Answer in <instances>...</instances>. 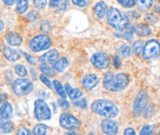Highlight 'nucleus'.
<instances>
[{
	"label": "nucleus",
	"mask_w": 160,
	"mask_h": 135,
	"mask_svg": "<svg viewBox=\"0 0 160 135\" xmlns=\"http://www.w3.org/2000/svg\"><path fill=\"white\" fill-rule=\"evenodd\" d=\"M130 83L129 76L124 73L114 75L112 72H107L103 77L104 87L112 92H120L125 89Z\"/></svg>",
	"instance_id": "f257e3e1"
},
{
	"label": "nucleus",
	"mask_w": 160,
	"mask_h": 135,
	"mask_svg": "<svg viewBox=\"0 0 160 135\" xmlns=\"http://www.w3.org/2000/svg\"><path fill=\"white\" fill-rule=\"evenodd\" d=\"M91 109L94 113L106 118H113L119 114V108L117 105L108 99L95 100L91 104Z\"/></svg>",
	"instance_id": "f03ea898"
},
{
	"label": "nucleus",
	"mask_w": 160,
	"mask_h": 135,
	"mask_svg": "<svg viewBox=\"0 0 160 135\" xmlns=\"http://www.w3.org/2000/svg\"><path fill=\"white\" fill-rule=\"evenodd\" d=\"M106 16H107L108 23L112 27H113L117 31H122L129 24V20L127 17L125 15H122V12L115 7H111L108 10Z\"/></svg>",
	"instance_id": "7ed1b4c3"
},
{
	"label": "nucleus",
	"mask_w": 160,
	"mask_h": 135,
	"mask_svg": "<svg viewBox=\"0 0 160 135\" xmlns=\"http://www.w3.org/2000/svg\"><path fill=\"white\" fill-rule=\"evenodd\" d=\"M52 40L50 37L45 34H40L33 37L30 41V48L32 51L39 52V51H45L51 47Z\"/></svg>",
	"instance_id": "20e7f679"
},
{
	"label": "nucleus",
	"mask_w": 160,
	"mask_h": 135,
	"mask_svg": "<svg viewBox=\"0 0 160 135\" xmlns=\"http://www.w3.org/2000/svg\"><path fill=\"white\" fill-rule=\"evenodd\" d=\"M34 115L38 120H48L52 118V111L48 104L43 99H36L34 102Z\"/></svg>",
	"instance_id": "39448f33"
},
{
	"label": "nucleus",
	"mask_w": 160,
	"mask_h": 135,
	"mask_svg": "<svg viewBox=\"0 0 160 135\" xmlns=\"http://www.w3.org/2000/svg\"><path fill=\"white\" fill-rule=\"evenodd\" d=\"M12 88L17 96L22 97V96L29 95L32 92L33 90V84L31 80L20 77L14 81L12 84Z\"/></svg>",
	"instance_id": "423d86ee"
},
{
	"label": "nucleus",
	"mask_w": 160,
	"mask_h": 135,
	"mask_svg": "<svg viewBox=\"0 0 160 135\" xmlns=\"http://www.w3.org/2000/svg\"><path fill=\"white\" fill-rule=\"evenodd\" d=\"M148 101V94L146 90H141L133 102L132 107V113L135 117H140L144 111Z\"/></svg>",
	"instance_id": "0eeeda50"
},
{
	"label": "nucleus",
	"mask_w": 160,
	"mask_h": 135,
	"mask_svg": "<svg viewBox=\"0 0 160 135\" xmlns=\"http://www.w3.org/2000/svg\"><path fill=\"white\" fill-rule=\"evenodd\" d=\"M160 54V43L157 40L148 41L144 46L143 58L145 60L155 59Z\"/></svg>",
	"instance_id": "6e6552de"
},
{
	"label": "nucleus",
	"mask_w": 160,
	"mask_h": 135,
	"mask_svg": "<svg viewBox=\"0 0 160 135\" xmlns=\"http://www.w3.org/2000/svg\"><path fill=\"white\" fill-rule=\"evenodd\" d=\"M91 64L99 70H105L109 68L111 60L107 53L105 52H96L90 58Z\"/></svg>",
	"instance_id": "1a4fd4ad"
},
{
	"label": "nucleus",
	"mask_w": 160,
	"mask_h": 135,
	"mask_svg": "<svg viewBox=\"0 0 160 135\" xmlns=\"http://www.w3.org/2000/svg\"><path fill=\"white\" fill-rule=\"evenodd\" d=\"M60 125L65 130H77L80 128V121L70 113H63L60 116Z\"/></svg>",
	"instance_id": "9d476101"
},
{
	"label": "nucleus",
	"mask_w": 160,
	"mask_h": 135,
	"mask_svg": "<svg viewBox=\"0 0 160 135\" xmlns=\"http://www.w3.org/2000/svg\"><path fill=\"white\" fill-rule=\"evenodd\" d=\"M101 130L105 134H117L119 132V125L116 121L112 120L110 118H107L101 121Z\"/></svg>",
	"instance_id": "9b49d317"
},
{
	"label": "nucleus",
	"mask_w": 160,
	"mask_h": 135,
	"mask_svg": "<svg viewBox=\"0 0 160 135\" xmlns=\"http://www.w3.org/2000/svg\"><path fill=\"white\" fill-rule=\"evenodd\" d=\"M98 77L96 75H93V74L86 75L82 79V85L88 91L94 89L98 85Z\"/></svg>",
	"instance_id": "f8f14e48"
},
{
	"label": "nucleus",
	"mask_w": 160,
	"mask_h": 135,
	"mask_svg": "<svg viewBox=\"0 0 160 135\" xmlns=\"http://www.w3.org/2000/svg\"><path fill=\"white\" fill-rule=\"evenodd\" d=\"M59 58V52L58 51L52 49L51 51L45 52L43 55L40 57V62L42 64H47V65H53Z\"/></svg>",
	"instance_id": "ddd939ff"
},
{
	"label": "nucleus",
	"mask_w": 160,
	"mask_h": 135,
	"mask_svg": "<svg viewBox=\"0 0 160 135\" xmlns=\"http://www.w3.org/2000/svg\"><path fill=\"white\" fill-rule=\"evenodd\" d=\"M134 31H135V26L134 25L128 24L125 29H123L122 31H119L118 32H116V36L117 37H120V38H122V39H125L126 41H132V39L133 37Z\"/></svg>",
	"instance_id": "4468645a"
},
{
	"label": "nucleus",
	"mask_w": 160,
	"mask_h": 135,
	"mask_svg": "<svg viewBox=\"0 0 160 135\" xmlns=\"http://www.w3.org/2000/svg\"><path fill=\"white\" fill-rule=\"evenodd\" d=\"M108 12V8H107V5L105 2L100 1L98 2L94 7V15L96 16L98 18L101 19L107 15Z\"/></svg>",
	"instance_id": "2eb2a0df"
},
{
	"label": "nucleus",
	"mask_w": 160,
	"mask_h": 135,
	"mask_svg": "<svg viewBox=\"0 0 160 135\" xmlns=\"http://www.w3.org/2000/svg\"><path fill=\"white\" fill-rule=\"evenodd\" d=\"M13 113V107L10 103L5 102L0 107V118L1 119H8Z\"/></svg>",
	"instance_id": "dca6fc26"
},
{
	"label": "nucleus",
	"mask_w": 160,
	"mask_h": 135,
	"mask_svg": "<svg viewBox=\"0 0 160 135\" xmlns=\"http://www.w3.org/2000/svg\"><path fill=\"white\" fill-rule=\"evenodd\" d=\"M3 53H4V56L7 58V60L10 62H16L20 58L19 52L11 47H5L3 50Z\"/></svg>",
	"instance_id": "f3484780"
},
{
	"label": "nucleus",
	"mask_w": 160,
	"mask_h": 135,
	"mask_svg": "<svg viewBox=\"0 0 160 135\" xmlns=\"http://www.w3.org/2000/svg\"><path fill=\"white\" fill-rule=\"evenodd\" d=\"M6 40L11 46H18L22 42V37L17 32H9L6 34Z\"/></svg>",
	"instance_id": "a211bd4d"
},
{
	"label": "nucleus",
	"mask_w": 160,
	"mask_h": 135,
	"mask_svg": "<svg viewBox=\"0 0 160 135\" xmlns=\"http://www.w3.org/2000/svg\"><path fill=\"white\" fill-rule=\"evenodd\" d=\"M65 92L68 95V97L72 99V100H76L78 99H80L83 95V92L80 90L79 88H73L70 86L69 84H65Z\"/></svg>",
	"instance_id": "6ab92c4d"
},
{
	"label": "nucleus",
	"mask_w": 160,
	"mask_h": 135,
	"mask_svg": "<svg viewBox=\"0 0 160 135\" xmlns=\"http://www.w3.org/2000/svg\"><path fill=\"white\" fill-rule=\"evenodd\" d=\"M134 33H136L140 37H148L152 33V31L149 26L145 24H139L135 26V31Z\"/></svg>",
	"instance_id": "aec40b11"
},
{
	"label": "nucleus",
	"mask_w": 160,
	"mask_h": 135,
	"mask_svg": "<svg viewBox=\"0 0 160 135\" xmlns=\"http://www.w3.org/2000/svg\"><path fill=\"white\" fill-rule=\"evenodd\" d=\"M68 66V60L66 57H62L53 64V69L58 73H63Z\"/></svg>",
	"instance_id": "412c9836"
},
{
	"label": "nucleus",
	"mask_w": 160,
	"mask_h": 135,
	"mask_svg": "<svg viewBox=\"0 0 160 135\" xmlns=\"http://www.w3.org/2000/svg\"><path fill=\"white\" fill-rule=\"evenodd\" d=\"M0 129L4 133H10L14 131V124L8 119L0 118Z\"/></svg>",
	"instance_id": "4be33fe9"
},
{
	"label": "nucleus",
	"mask_w": 160,
	"mask_h": 135,
	"mask_svg": "<svg viewBox=\"0 0 160 135\" xmlns=\"http://www.w3.org/2000/svg\"><path fill=\"white\" fill-rule=\"evenodd\" d=\"M29 7V0H16V10L18 14H24Z\"/></svg>",
	"instance_id": "5701e85b"
},
{
	"label": "nucleus",
	"mask_w": 160,
	"mask_h": 135,
	"mask_svg": "<svg viewBox=\"0 0 160 135\" xmlns=\"http://www.w3.org/2000/svg\"><path fill=\"white\" fill-rule=\"evenodd\" d=\"M117 51H118V54L122 57V58H127V57H130L131 54H132V50L130 48L128 44H122L120 45L118 48H117Z\"/></svg>",
	"instance_id": "b1692460"
},
{
	"label": "nucleus",
	"mask_w": 160,
	"mask_h": 135,
	"mask_svg": "<svg viewBox=\"0 0 160 135\" xmlns=\"http://www.w3.org/2000/svg\"><path fill=\"white\" fill-rule=\"evenodd\" d=\"M135 4L140 10H147L153 6V0H135Z\"/></svg>",
	"instance_id": "393cba45"
},
{
	"label": "nucleus",
	"mask_w": 160,
	"mask_h": 135,
	"mask_svg": "<svg viewBox=\"0 0 160 135\" xmlns=\"http://www.w3.org/2000/svg\"><path fill=\"white\" fill-rule=\"evenodd\" d=\"M40 70L42 71V73L45 75H47L49 77H54L55 76V72L54 69L49 66L47 64H42L40 65Z\"/></svg>",
	"instance_id": "a878e982"
},
{
	"label": "nucleus",
	"mask_w": 160,
	"mask_h": 135,
	"mask_svg": "<svg viewBox=\"0 0 160 135\" xmlns=\"http://www.w3.org/2000/svg\"><path fill=\"white\" fill-rule=\"evenodd\" d=\"M53 87L55 88V91L57 92V94L61 97V98H63V99H65L66 98V96H67V94H66V92H65V89H64V87L62 85V84L58 81V80H53Z\"/></svg>",
	"instance_id": "bb28decb"
},
{
	"label": "nucleus",
	"mask_w": 160,
	"mask_h": 135,
	"mask_svg": "<svg viewBox=\"0 0 160 135\" xmlns=\"http://www.w3.org/2000/svg\"><path fill=\"white\" fill-rule=\"evenodd\" d=\"M47 126L45 124H38L33 128V134L35 135H44L46 134L47 132Z\"/></svg>",
	"instance_id": "cd10ccee"
},
{
	"label": "nucleus",
	"mask_w": 160,
	"mask_h": 135,
	"mask_svg": "<svg viewBox=\"0 0 160 135\" xmlns=\"http://www.w3.org/2000/svg\"><path fill=\"white\" fill-rule=\"evenodd\" d=\"M144 50V42L142 41H135L132 44V51L135 54H141Z\"/></svg>",
	"instance_id": "c85d7f7f"
},
{
	"label": "nucleus",
	"mask_w": 160,
	"mask_h": 135,
	"mask_svg": "<svg viewBox=\"0 0 160 135\" xmlns=\"http://www.w3.org/2000/svg\"><path fill=\"white\" fill-rule=\"evenodd\" d=\"M15 73L20 77H25L28 75L27 69L22 65H18L15 66Z\"/></svg>",
	"instance_id": "c756f323"
},
{
	"label": "nucleus",
	"mask_w": 160,
	"mask_h": 135,
	"mask_svg": "<svg viewBox=\"0 0 160 135\" xmlns=\"http://www.w3.org/2000/svg\"><path fill=\"white\" fill-rule=\"evenodd\" d=\"M144 19L150 23H157L158 21V17L154 13H146L144 15Z\"/></svg>",
	"instance_id": "7c9ffc66"
},
{
	"label": "nucleus",
	"mask_w": 160,
	"mask_h": 135,
	"mask_svg": "<svg viewBox=\"0 0 160 135\" xmlns=\"http://www.w3.org/2000/svg\"><path fill=\"white\" fill-rule=\"evenodd\" d=\"M140 134L142 135H151L154 134V128L151 125H145L142 128Z\"/></svg>",
	"instance_id": "2f4dec72"
},
{
	"label": "nucleus",
	"mask_w": 160,
	"mask_h": 135,
	"mask_svg": "<svg viewBox=\"0 0 160 135\" xmlns=\"http://www.w3.org/2000/svg\"><path fill=\"white\" fill-rule=\"evenodd\" d=\"M122 7H127V8H130V7H134L135 5V0H117Z\"/></svg>",
	"instance_id": "473e14b6"
},
{
	"label": "nucleus",
	"mask_w": 160,
	"mask_h": 135,
	"mask_svg": "<svg viewBox=\"0 0 160 135\" xmlns=\"http://www.w3.org/2000/svg\"><path fill=\"white\" fill-rule=\"evenodd\" d=\"M33 5L36 8L42 9L47 6V0H33Z\"/></svg>",
	"instance_id": "72a5a7b5"
},
{
	"label": "nucleus",
	"mask_w": 160,
	"mask_h": 135,
	"mask_svg": "<svg viewBox=\"0 0 160 135\" xmlns=\"http://www.w3.org/2000/svg\"><path fill=\"white\" fill-rule=\"evenodd\" d=\"M40 79H41V81L43 83V84H45V85H47L49 88H52L53 87V84L51 82V80H49V78L47 77V75H43V74H42L41 75H40Z\"/></svg>",
	"instance_id": "f704fd0d"
},
{
	"label": "nucleus",
	"mask_w": 160,
	"mask_h": 135,
	"mask_svg": "<svg viewBox=\"0 0 160 135\" xmlns=\"http://www.w3.org/2000/svg\"><path fill=\"white\" fill-rule=\"evenodd\" d=\"M58 104H59L60 108L62 109H64V110H67V109L70 108V104H69V102L67 101V100H65V99L62 98V99H58Z\"/></svg>",
	"instance_id": "c9c22d12"
},
{
	"label": "nucleus",
	"mask_w": 160,
	"mask_h": 135,
	"mask_svg": "<svg viewBox=\"0 0 160 135\" xmlns=\"http://www.w3.org/2000/svg\"><path fill=\"white\" fill-rule=\"evenodd\" d=\"M145 114H144V116H145V118H150L152 115H153V113H154V108H153V105H148V106H146V108H145Z\"/></svg>",
	"instance_id": "e433bc0d"
},
{
	"label": "nucleus",
	"mask_w": 160,
	"mask_h": 135,
	"mask_svg": "<svg viewBox=\"0 0 160 135\" xmlns=\"http://www.w3.org/2000/svg\"><path fill=\"white\" fill-rule=\"evenodd\" d=\"M17 134L18 135H31L32 134V132L29 130V129H27V128H25V127H20V128H18V131H17Z\"/></svg>",
	"instance_id": "4c0bfd02"
},
{
	"label": "nucleus",
	"mask_w": 160,
	"mask_h": 135,
	"mask_svg": "<svg viewBox=\"0 0 160 135\" xmlns=\"http://www.w3.org/2000/svg\"><path fill=\"white\" fill-rule=\"evenodd\" d=\"M72 3L78 7H84L87 6V4L88 3V0H72Z\"/></svg>",
	"instance_id": "58836bf2"
},
{
	"label": "nucleus",
	"mask_w": 160,
	"mask_h": 135,
	"mask_svg": "<svg viewBox=\"0 0 160 135\" xmlns=\"http://www.w3.org/2000/svg\"><path fill=\"white\" fill-rule=\"evenodd\" d=\"M74 104L78 107H79L81 108H87V102H86V99H82L80 100H76L74 102Z\"/></svg>",
	"instance_id": "ea45409f"
},
{
	"label": "nucleus",
	"mask_w": 160,
	"mask_h": 135,
	"mask_svg": "<svg viewBox=\"0 0 160 135\" xmlns=\"http://www.w3.org/2000/svg\"><path fill=\"white\" fill-rule=\"evenodd\" d=\"M27 17H28L30 20L34 21L35 19H37V18H38V13H37V12H35V11H31V12L29 13V15L27 16Z\"/></svg>",
	"instance_id": "a19ab883"
},
{
	"label": "nucleus",
	"mask_w": 160,
	"mask_h": 135,
	"mask_svg": "<svg viewBox=\"0 0 160 135\" xmlns=\"http://www.w3.org/2000/svg\"><path fill=\"white\" fill-rule=\"evenodd\" d=\"M62 0H50V7L54 8V7H57L60 3H61Z\"/></svg>",
	"instance_id": "79ce46f5"
},
{
	"label": "nucleus",
	"mask_w": 160,
	"mask_h": 135,
	"mask_svg": "<svg viewBox=\"0 0 160 135\" xmlns=\"http://www.w3.org/2000/svg\"><path fill=\"white\" fill-rule=\"evenodd\" d=\"M113 65L115 68H120V65H121V60L118 56H115L113 58Z\"/></svg>",
	"instance_id": "37998d69"
},
{
	"label": "nucleus",
	"mask_w": 160,
	"mask_h": 135,
	"mask_svg": "<svg viewBox=\"0 0 160 135\" xmlns=\"http://www.w3.org/2000/svg\"><path fill=\"white\" fill-rule=\"evenodd\" d=\"M124 134L125 135H135V132L133 129L132 128H127L125 131H124Z\"/></svg>",
	"instance_id": "c03bdc74"
},
{
	"label": "nucleus",
	"mask_w": 160,
	"mask_h": 135,
	"mask_svg": "<svg viewBox=\"0 0 160 135\" xmlns=\"http://www.w3.org/2000/svg\"><path fill=\"white\" fill-rule=\"evenodd\" d=\"M3 2H4V4L6 6L10 7V6H13L14 5V3L16 2V0H3Z\"/></svg>",
	"instance_id": "a18cd8bd"
},
{
	"label": "nucleus",
	"mask_w": 160,
	"mask_h": 135,
	"mask_svg": "<svg viewBox=\"0 0 160 135\" xmlns=\"http://www.w3.org/2000/svg\"><path fill=\"white\" fill-rule=\"evenodd\" d=\"M8 99V96L6 94H0V104L4 103Z\"/></svg>",
	"instance_id": "49530a36"
},
{
	"label": "nucleus",
	"mask_w": 160,
	"mask_h": 135,
	"mask_svg": "<svg viewBox=\"0 0 160 135\" xmlns=\"http://www.w3.org/2000/svg\"><path fill=\"white\" fill-rule=\"evenodd\" d=\"M3 29H4V22L0 19V31H3Z\"/></svg>",
	"instance_id": "de8ad7c7"
},
{
	"label": "nucleus",
	"mask_w": 160,
	"mask_h": 135,
	"mask_svg": "<svg viewBox=\"0 0 160 135\" xmlns=\"http://www.w3.org/2000/svg\"><path fill=\"white\" fill-rule=\"evenodd\" d=\"M156 11H157V13H159L160 14V6H158L156 7Z\"/></svg>",
	"instance_id": "09e8293b"
},
{
	"label": "nucleus",
	"mask_w": 160,
	"mask_h": 135,
	"mask_svg": "<svg viewBox=\"0 0 160 135\" xmlns=\"http://www.w3.org/2000/svg\"><path fill=\"white\" fill-rule=\"evenodd\" d=\"M156 1H158V2H159L160 3V0H156Z\"/></svg>",
	"instance_id": "8fccbe9b"
},
{
	"label": "nucleus",
	"mask_w": 160,
	"mask_h": 135,
	"mask_svg": "<svg viewBox=\"0 0 160 135\" xmlns=\"http://www.w3.org/2000/svg\"><path fill=\"white\" fill-rule=\"evenodd\" d=\"M159 134H160V130H159Z\"/></svg>",
	"instance_id": "3c124183"
},
{
	"label": "nucleus",
	"mask_w": 160,
	"mask_h": 135,
	"mask_svg": "<svg viewBox=\"0 0 160 135\" xmlns=\"http://www.w3.org/2000/svg\"><path fill=\"white\" fill-rule=\"evenodd\" d=\"M159 81H160V76H159Z\"/></svg>",
	"instance_id": "603ef678"
}]
</instances>
